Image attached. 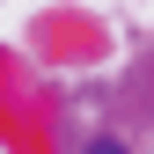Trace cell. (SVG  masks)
Wrapping results in <instances>:
<instances>
[{
    "mask_svg": "<svg viewBox=\"0 0 154 154\" xmlns=\"http://www.w3.org/2000/svg\"><path fill=\"white\" fill-rule=\"evenodd\" d=\"M88 154H125V147H118V140H95V147H88Z\"/></svg>",
    "mask_w": 154,
    "mask_h": 154,
    "instance_id": "obj_1",
    "label": "cell"
}]
</instances>
